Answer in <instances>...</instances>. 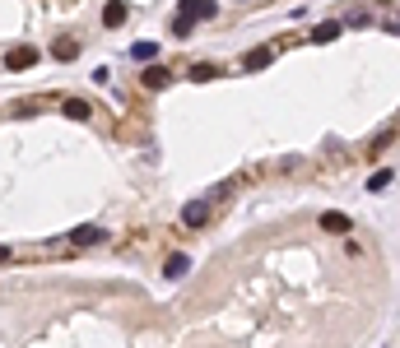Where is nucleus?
Here are the masks:
<instances>
[{"label": "nucleus", "mask_w": 400, "mask_h": 348, "mask_svg": "<svg viewBox=\"0 0 400 348\" xmlns=\"http://www.w3.org/2000/svg\"><path fill=\"white\" fill-rule=\"evenodd\" d=\"M38 61H42L38 46H10V51H5V70H33Z\"/></svg>", "instance_id": "nucleus-1"}, {"label": "nucleus", "mask_w": 400, "mask_h": 348, "mask_svg": "<svg viewBox=\"0 0 400 348\" xmlns=\"http://www.w3.org/2000/svg\"><path fill=\"white\" fill-rule=\"evenodd\" d=\"M182 223L186 227H205L210 223V205H205V200H191V205L182 209Z\"/></svg>", "instance_id": "nucleus-2"}, {"label": "nucleus", "mask_w": 400, "mask_h": 348, "mask_svg": "<svg viewBox=\"0 0 400 348\" xmlns=\"http://www.w3.org/2000/svg\"><path fill=\"white\" fill-rule=\"evenodd\" d=\"M182 15H191V19H215L219 5H215V0H182Z\"/></svg>", "instance_id": "nucleus-3"}, {"label": "nucleus", "mask_w": 400, "mask_h": 348, "mask_svg": "<svg viewBox=\"0 0 400 348\" xmlns=\"http://www.w3.org/2000/svg\"><path fill=\"white\" fill-rule=\"evenodd\" d=\"M51 56H56V61H75V56H79V42L70 37V33H61V37L51 42Z\"/></svg>", "instance_id": "nucleus-4"}, {"label": "nucleus", "mask_w": 400, "mask_h": 348, "mask_svg": "<svg viewBox=\"0 0 400 348\" xmlns=\"http://www.w3.org/2000/svg\"><path fill=\"white\" fill-rule=\"evenodd\" d=\"M70 242L75 246H98V242H108V232H103V227H75Z\"/></svg>", "instance_id": "nucleus-5"}, {"label": "nucleus", "mask_w": 400, "mask_h": 348, "mask_svg": "<svg viewBox=\"0 0 400 348\" xmlns=\"http://www.w3.org/2000/svg\"><path fill=\"white\" fill-rule=\"evenodd\" d=\"M270 61H275V51H270V46H256V51H247V56H242V70H265Z\"/></svg>", "instance_id": "nucleus-6"}, {"label": "nucleus", "mask_w": 400, "mask_h": 348, "mask_svg": "<svg viewBox=\"0 0 400 348\" xmlns=\"http://www.w3.org/2000/svg\"><path fill=\"white\" fill-rule=\"evenodd\" d=\"M103 24H108V28H122L126 24V5L122 0H108V5H103Z\"/></svg>", "instance_id": "nucleus-7"}, {"label": "nucleus", "mask_w": 400, "mask_h": 348, "mask_svg": "<svg viewBox=\"0 0 400 348\" xmlns=\"http://www.w3.org/2000/svg\"><path fill=\"white\" fill-rule=\"evenodd\" d=\"M186 270H191V256H182V251H177V256H168V260H163V274H168V279H182Z\"/></svg>", "instance_id": "nucleus-8"}, {"label": "nucleus", "mask_w": 400, "mask_h": 348, "mask_svg": "<svg viewBox=\"0 0 400 348\" xmlns=\"http://www.w3.org/2000/svg\"><path fill=\"white\" fill-rule=\"evenodd\" d=\"M61 112L70 116V121H89V112H93V107L84 103V98H70V103H61Z\"/></svg>", "instance_id": "nucleus-9"}, {"label": "nucleus", "mask_w": 400, "mask_h": 348, "mask_svg": "<svg viewBox=\"0 0 400 348\" xmlns=\"http://www.w3.org/2000/svg\"><path fill=\"white\" fill-rule=\"evenodd\" d=\"M340 28H344L340 19H326L322 28H312V42H331V37H340Z\"/></svg>", "instance_id": "nucleus-10"}, {"label": "nucleus", "mask_w": 400, "mask_h": 348, "mask_svg": "<svg viewBox=\"0 0 400 348\" xmlns=\"http://www.w3.org/2000/svg\"><path fill=\"white\" fill-rule=\"evenodd\" d=\"M322 227L326 232H349L354 223H349V214H322Z\"/></svg>", "instance_id": "nucleus-11"}, {"label": "nucleus", "mask_w": 400, "mask_h": 348, "mask_svg": "<svg viewBox=\"0 0 400 348\" xmlns=\"http://www.w3.org/2000/svg\"><path fill=\"white\" fill-rule=\"evenodd\" d=\"M168 70H158V65H149V70H144V89H168Z\"/></svg>", "instance_id": "nucleus-12"}, {"label": "nucleus", "mask_w": 400, "mask_h": 348, "mask_svg": "<svg viewBox=\"0 0 400 348\" xmlns=\"http://www.w3.org/2000/svg\"><path fill=\"white\" fill-rule=\"evenodd\" d=\"M391 177H396L391 167H377V172L368 177V191H372V195H377V191H386V186H391Z\"/></svg>", "instance_id": "nucleus-13"}, {"label": "nucleus", "mask_w": 400, "mask_h": 348, "mask_svg": "<svg viewBox=\"0 0 400 348\" xmlns=\"http://www.w3.org/2000/svg\"><path fill=\"white\" fill-rule=\"evenodd\" d=\"M191 79H196V84H210V79H219V65H210V61L191 65Z\"/></svg>", "instance_id": "nucleus-14"}, {"label": "nucleus", "mask_w": 400, "mask_h": 348, "mask_svg": "<svg viewBox=\"0 0 400 348\" xmlns=\"http://www.w3.org/2000/svg\"><path fill=\"white\" fill-rule=\"evenodd\" d=\"M131 56H135V61H154L158 46H154V42H135V46H131Z\"/></svg>", "instance_id": "nucleus-15"}, {"label": "nucleus", "mask_w": 400, "mask_h": 348, "mask_svg": "<svg viewBox=\"0 0 400 348\" xmlns=\"http://www.w3.org/2000/svg\"><path fill=\"white\" fill-rule=\"evenodd\" d=\"M191 28H196V19H191V15H177V19H172V33H177V37H186Z\"/></svg>", "instance_id": "nucleus-16"}, {"label": "nucleus", "mask_w": 400, "mask_h": 348, "mask_svg": "<svg viewBox=\"0 0 400 348\" xmlns=\"http://www.w3.org/2000/svg\"><path fill=\"white\" fill-rule=\"evenodd\" d=\"M5 260H10V246H0V265H5Z\"/></svg>", "instance_id": "nucleus-17"}]
</instances>
